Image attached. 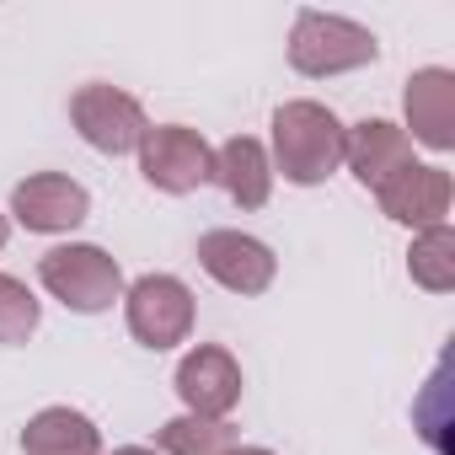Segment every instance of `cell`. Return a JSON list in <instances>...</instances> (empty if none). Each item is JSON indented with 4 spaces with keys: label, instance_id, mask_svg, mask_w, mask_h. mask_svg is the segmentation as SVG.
I'll return each mask as SVG.
<instances>
[{
    "label": "cell",
    "instance_id": "18",
    "mask_svg": "<svg viewBox=\"0 0 455 455\" xmlns=\"http://www.w3.org/2000/svg\"><path fill=\"white\" fill-rule=\"evenodd\" d=\"M108 455H156L150 444H118V450H108Z\"/></svg>",
    "mask_w": 455,
    "mask_h": 455
},
{
    "label": "cell",
    "instance_id": "4",
    "mask_svg": "<svg viewBox=\"0 0 455 455\" xmlns=\"http://www.w3.org/2000/svg\"><path fill=\"white\" fill-rule=\"evenodd\" d=\"M134 156H140V177L166 198H188L204 182H214V145L188 124H150Z\"/></svg>",
    "mask_w": 455,
    "mask_h": 455
},
{
    "label": "cell",
    "instance_id": "2",
    "mask_svg": "<svg viewBox=\"0 0 455 455\" xmlns=\"http://www.w3.org/2000/svg\"><path fill=\"white\" fill-rule=\"evenodd\" d=\"M38 284L76 316H102L124 300V268L97 242H65L38 258Z\"/></svg>",
    "mask_w": 455,
    "mask_h": 455
},
{
    "label": "cell",
    "instance_id": "8",
    "mask_svg": "<svg viewBox=\"0 0 455 455\" xmlns=\"http://www.w3.org/2000/svg\"><path fill=\"white\" fill-rule=\"evenodd\" d=\"M92 214V193L70 172H33L12 188V220L33 236H65Z\"/></svg>",
    "mask_w": 455,
    "mask_h": 455
},
{
    "label": "cell",
    "instance_id": "15",
    "mask_svg": "<svg viewBox=\"0 0 455 455\" xmlns=\"http://www.w3.org/2000/svg\"><path fill=\"white\" fill-rule=\"evenodd\" d=\"M236 450V428L231 418H166L156 428V455H231Z\"/></svg>",
    "mask_w": 455,
    "mask_h": 455
},
{
    "label": "cell",
    "instance_id": "14",
    "mask_svg": "<svg viewBox=\"0 0 455 455\" xmlns=\"http://www.w3.org/2000/svg\"><path fill=\"white\" fill-rule=\"evenodd\" d=\"M22 455H102V428L81 407H44L22 428Z\"/></svg>",
    "mask_w": 455,
    "mask_h": 455
},
{
    "label": "cell",
    "instance_id": "11",
    "mask_svg": "<svg viewBox=\"0 0 455 455\" xmlns=\"http://www.w3.org/2000/svg\"><path fill=\"white\" fill-rule=\"evenodd\" d=\"M402 108H407V129L402 134L412 145H428L434 156L455 150V76L444 65L412 70L407 92H402Z\"/></svg>",
    "mask_w": 455,
    "mask_h": 455
},
{
    "label": "cell",
    "instance_id": "16",
    "mask_svg": "<svg viewBox=\"0 0 455 455\" xmlns=\"http://www.w3.org/2000/svg\"><path fill=\"white\" fill-rule=\"evenodd\" d=\"M407 274H412V284L428 290V295H450V290H455V231H450V220H444V225H428V231L412 236Z\"/></svg>",
    "mask_w": 455,
    "mask_h": 455
},
{
    "label": "cell",
    "instance_id": "13",
    "mask_svg": "<svg viewBox=\"0 0 455 455\" xmlns=\"http://www.w3.org/2000/svg\"><path fill=\"white\" fill-rule=\"evenodd\" d=\"M214 182L225 188L236 209H263L268 193H274V161H268V145L252 140V134H231L220 150H214Z\"/></svg>",
    "mask_w": 455,
    "mask_h": 455
},
{
    "label": "cell",
    "instance_id": "20",
    "mask_svg": "<svg viewBox=\"0 0 455 455\" xmlns=\"http://www.w3.org/2000/svg\"><path fill=\"white\" fill-rule=\"evenodd\" d=\"M6 242H12V220L0 214V252H6Z\"/></svg>",
    "mask_w": 455,
    "mask_h": 455
},
{
    "label": "cell",
    "instance_id": "1",
    "mask_svg": "<svg viewBox=\"0 0 455 455\" xmlns=\"http://www.w3.org/2000/svg\"><path fill=\"white\" fill-rule=\"evenodd\" d=\"M343 134L348 124L311 97L279 102L274 108V177L295 182V188H322L338 166H343Z\"/></svg>",
    "mask_w": 455,
    "mask_h": 455
},
{
    "label": "cell",
    "instance_id": "10",
    "mask_svg": "<svg viewBox=\"0 0 455 455\" xmlns=\"http://www.w3.org/2000/svg\"><path fill=\"white\" fill-rule=\"evenodd\" d=\"M450 198H455V182L444 166L434 161H412L402 166L396 177H386L375 188V204L386 220L407 225V231H428V225H444L450 220Z\"/></svg>",
    "mask_w": 455,
    "mask_h": 455
},
{
    "label": "cell",
    "instance_id": "19",
    "mask_svg": "<svg viewBox=\"0 0 455 455\" xmlns=\"http://www.w3.org/2000/svg\"><path fill=\"white\" fill-rule=\"evenodd\" d=\"M231 455H274V450H263V444H236Z\"/></svg>",
    "mask_w": 455,
    "mask_h": 455
},
{
    "label": "cell",
    "instance_id": "17",
    "mask_svg": "<svg viewBox=\"0 0 455 455\" xmlns=\"http://www.w3.org/2000/svg\"><path fill=\"white\" fill-rule=\"evenodd\" d=\"M38 322H44V306H38V295H33L22 279L0 274V343H6V348L28 343V338L38 332Z\"/></svg>",
    "mask_w": 455,
    "mask_h": 455
},
{
    "label": "cell",
    "instance_id": "7",
    "mask_svg": "<svg viewBox=\"0 0 455 455\" xmlns=\"http://www.w3.org/2000/svg\"><path fill=\"white\" fill-rule=\"evenodd\" d=\"M198 268L220 284V290H231L242 300L252 295H268L274 279H279V258L268 242L247 236V231H231V225H220V231H204L198 236Z\"/></svg>",
    "mask_w": 455,
    "mask_h": 455
},
{
    "label": "cell",
    "instance_id": "6",
    "mask_svg": "<svg viewBox=\"0 0 455 455\" xmlns=\"http://www.w3.org/2000/svg\"><path fill=\"white\" fill-rule=\"evenodd\" d=\"M70 124L97 156H129V150H140V140L150 129L140 97H129L124 86H108V81H92L70 97Z\"/></svg>",
    "mask_w": 455,
    "mask_h": 455
},
{
    "label": "cell",
    "instance_id": "12",
    "mask_svg": "<svg viewBox=\"0 0 455 455\" xmlns=\"http://www.w3.org/2000/svg\"><path fill=\"white\" fill-rule=\"evenodd\" d=\"M343 166L375 193L386 177H396L402 166H412V140L391 118H359L343 134Z\"/></svg>",
    "mask_w": 455,
    "mask_h": 455
},
{
    "label": "cell",
    "instance_id": "5",
    "mask_svg": "<svg viewBox=\"0 0 455 455\" xmlns=\"http://www.w3.org/2000/svg\"><path fill=\"white\" fill-rule=\"evenodd\" d=\"M193 290L177 279V274H145L134 284H124V322H129V338L166 354L177 343L193 338Z\"/></svg>",
    "mask_w": 455,
    "mask_h": 455
},
{
    "label": "cell",
    "instance_id": "3",
    "mask_svg": "<svg viewBox=\"0 0 455 455\" xmlns=\"http://www.w3.org/2000/svg\"><path fill=\"white\" fill-rule=\"evenodd\" d=\"M380 60V44L370 28L348 22V17H332V12H295V28H290V65L295 76L306 81H332V76H348V70H364Z\"/></svg>",
    "mask_w": 455,
    "mask_h": 455
},
{
    "label": "cell",
    "instance_id": "9",
    "mask_svg": "<svg viewBox=\"0 0 455 455\" xmlns=\"http://www.w3.org/2000/svg\"><path fill=\"white\" fill-rule=\"evenodd\" d=\"M172 386H177V396L193 418H231L236 402H242V364H236L231 348L198 343V348L182 354Z\"/></svg>",
    "mask_w": 455,
    "mask_h": 455
}]
</instances>
